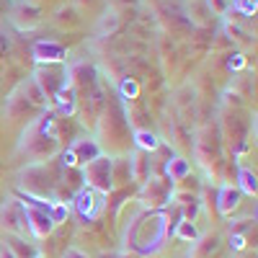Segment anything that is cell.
Returning a JSON list of instances; mask_svg holds the SVG:
<instances>
[{"label":"cell","mask_w":258,"mask_h":258,"mask_svg":"<svg viewBox=\"0 0 258 258\" xmlns=\"http://www.w3.org/2000/svg\"><path fill=\"white\" fill-rule=\"evenodd\" d=\"M170 235V227H168V217L163 212H145L132 222L126 232V243L132 245L137 253L147 255V253H158L165 240Z\"/></svg>","instance_id":"obj_1"},{"label":"cell","mask_w":258,"mask_h":258,"mask_svg":"<svg viewBox=\"0 0 258 258\" xmlns=\"http://www.w3.org/2000/svg\"><path fill=\"white\" fill-rule=\"evenodd\" d=\"M111 168H114V160L106 158V155H98L96 160L85 163L83 170H80V176L85 181V188H91L93 194L106 197V194L114 188V173H111Z\"/></svg>","instance_id":"obj_2"},{"label":"cell","mask_w":258,"mask_h":258,"mask_svg":"<svg viewBox=\"0 0 258 258\" xmlns=\"http://www.w3.org/2000/svg\"><path fill=\"white\" fill-rule=\"evenodd\" d=\"M21 188H24V194L47 199L54 188V176L49 173L47 165H31L29 170L21 173Z\"/></svg>","instance_id":"obj_3"},{"label":"cell","mask_w":258,"mask_h":258,"mask_svg":"<svg viewBox=\"0 0 258 258\" xmlns=\"http://www.w3.org/2000/svg\"><path fill=\"white\" fill-rule=\"evenodd\" d=\"M140 202L150 212L163 209L170 202V181H165V178H147L142 183V191H140Z\"/></svg>","instance_id":"obj_4"},{"label":"cell","mask_w":258,"mask_h":258,"mask_svg":"<svg viewBox=\"0 0 258 258\" xmlns=\"http://www.w3.org/2000/svg\"><path fill=\"white\" fill-rule=\"evenodd\" d=\"M0 232L3 235H26V214L16 199H6L0 204Z\"/></svg>","instance_id":"obj_5"},{"label":"cell","mask_w":258,"mask_h":258,"mask_svg":"<svg viewBox=\"0 0 258 258\" xmlns=\"http://www.w3.org/2000/svg\"><path fill=\"white\" fill-rule=\"evenodd\" d=\"M34 83L41 88L44 98L52 101V98L59 93V88H64V85H68V70H64V73H54L52 68H41V70L34 73Z\"/></svg>","instance_id":"obj_6"},{"label":"cell","mask_w":258,"mask_h":258,"mask_svg":"<svg viewBox=\"0 0 258 258\" xmlns=\"http://www.w3.org/2000/svg\"><path fill=\"white\" fill-rule=\"evenodd\" d=\"M18 204H21V202H18ZM21 207H24V204H21ZM24 214H26V230L34 235L36 240H44V238H49V235H52L54 225H52V220H49L47 212L34 209V207H24Z\"/></svg>","instance_id":"obj_7"},{"label":"cell","mask_w":258,"mask_h":258,"mask_svg":"<svg viewBox=\"0 0 258 258\" xmlns=\"http://www.w3.org/2000/svg\"><path fill=\"white\" fill-rule=\"evenodd\" d=\"M31 54H34V59L36 62H41V64H59V62H64V47L59 44V41H52V39H44V41H36V44L31 47Z\"/></svg>","instance_id":"obj_8"},{"label":"cell","mask_w":258,"mask_h":258,"mask_svg":"<svg viewBox=\"0 0 258 258\" xmlns=\"http://www.w3.org/2000/svg\"><path fill=\"white\" fill-rule=\"evenodd\" d=\"M240 199H243V194L235 188L232 183H225L217 191V212L222 214V217H227V214H232L235 209L240 207Z\"/></svg>","instance_id":"obj_9"},{"label":"cell","mask_w":258,"mask_h":258,"mask_svg":"<svg viewBox=\"0 0 258 258\" xmlns=\"http://www.w3.org/2000/svg\"><path fill=\"white\" fill-rule=\"evenodd\" d=\"M75 209H78L80 217L91 220V217H96L98 209H101V199L96 197L91 188H80V191L75 194Z\"/></svg>","instance_id":"obj_10"},{"label":"cell","mask_w":258,"mask_h":258,"mask_svg":"<svg viewBox=\"0 0 258 258\" xmlns=\"http://www.w3.org/2000/svg\"><path fill=\"white\" fill-rule=\"evenodd\" d=\"M70 150H73V155H75V160H78V165L83 163H91V160H96L98 155H101V145L96 142V140H91V137H83V140H75L73 145H70Z\"/></svg>","instance_id":"obj_11"},{"label":"cell","mask_w":258,"mask_h":258,"mask_svg":"<svg viewBox=\"0 0 258 258\" xmlns=\"http://www.w3.org/2000/svg\"><path fill=\"white\" fill-rule=\"evenodd\" d=\"M129 160V178L145 183L150 178V153H142V150H135L132 155L126 158Z\"/></svg>","instance_id":"obj_12"},{"label":"cell","mask_w":258,"mask_h":258,"mask_svg":"<svg viewBox=\"0 0 258 258\" xmlns=\"http://www.w3.org/2000/svg\"><path fill=\"white\" fill-rule=\"evenodd\" d=\"M3 245L16 255V258H36L39 250L34 243H26V238H21V235H3Z\"/></svg>","instance_id":"obj_13"},{"label":"cell","mask_w":258,"mask_h":258,"mask_svg":"<svg viewBox=\"0 0 258 258\" xmlns=\"http://www.w3.org/2000/svg\"><path fill=\"white\" fill-rule=\"evenodd\" d=\"M165 170H168V178H170V181L181 183L183 178L191 176V163H188L186 158H173V160L165 163Z\"/></svg>","instance_id":"obj_14"},{"label":"cell","mask_w":258,"mask_h":258,"mask_svg":"<svg viewBox=\"0 0 258 258\" xmlns=\"http://www.w3.org/2000/svg\"><path fill=\"white\" fill-rule=\"evenodd\" d=\"M57 103V109L59 114H73L75 111V106H78V98H75V88H70V85H64V88H59V93L52 98Z\"/></svg>","instance_id":"obj_15"},{"label":"cell","mask_w":258,"mask_h":258,"mask_svg":"<svg viewBox=\"0 0 258 258\" xmlns=\"http://www.w3.org/2000/svg\"><path fill=\"white\" fill-rule=\"evenodd\" d=\"M135 145L142 153H155V150H160V140L150 129H135Z\"/></svg>","instance_id":"obj_16"},{"label":"cell","mask_w":258,"mask_h":258,"mask_svg":"<svg viewBox=\"0 0 258 258\" xmlns=\"http://www.w3.org/2000/svg\"><path fill=\"white\" fill-rule=\"evenodd\" d=\"M238 188L240 194H245V197H255V191H258V183H255V173L248 168H238Z\"/></svg>","instance_id":"obj_17"},{"label":"cell","mask_w":258,"mask_h":258,"mask_svg":"<svg viewBox=\"0 0 258 258\" xmlns=\"http://www.w3.org/2000/svg\"><path fill=\"white\" fill-rule=\"evenodd\" d=\"M170 235H176L178 240H186V243H194V240L199 238L197 225H194L191 220H181V222H176V230L170 232Z\"/></svg>","instance_id":"obj_18"},{"label":"cell","mask_w":258,"mask_h":258,"mask_svg":"<svg viewBox=\"0 0 258 258\" xmlns=\"http://www.w3.org/2000/svg\"><path fill=\"white\" fill-rule=\"evenodd\" d=\"M68 217H70V207H68V202H57V199H52V204H49V220H52V225L57 227V225H62V222H68Z\"/></svg>","instance_id":"obj_19"},{"label":"cell","mask_w":258,"mask_h":258,"mask_svg":"<svg viewBox=\"0 0 258 258\" xmlns=\"http://www.w3.org/2000/svg\"><path fill=\"white\" fill-rule=\"evenodd\" d=\"M217 248H220V235H214V232H212V235H207V238L199 240V245L194 248V253H197L199 258H209Z\"/></svg>","instance_id":"obj_20"},{"label":"cell","mask_w":258,"mask_h":258,"mask_svg":"<svg viewBox=\"0 0 258 258\" xmlns=\"http://www.w3.org/2000/svg\"><path fill=\"white\" fill-rule=\"evenodd\" d=\"M24 93H26V98H29L34 106H44V103H47L44 93H41V88L34 83V78H31V80H26V85H24Z\"/></svg>","instance_id":"obj_21"},{"label":"cell","mask_w":258,"mask_h":258,"mask_svg":"<svg viewBox=\"0 0 258 258\" xmlns=\"http://www.w3.org/2000/svg\"><path fill=\"white\" fill-rule=\"evenodd\" d=\"M137 91H140V88H137V83H135V80H129V78H126V80L121 83V93H124V98H135Z\"/></svg>","instance_id":"obj_22"},{"label":"cell","mask_w":258,"mask_h":258,"mask_svg":"<svg viewBox=\"0 0 258 258\" xmlns=\"http://www.w3.org/2000/svg\"><path fill=\"white\" fill-rule=\"evenodd\" d=\"M230 248H232V250H243V248H245V235L232 232V238H230Z\"/></svg>","instance_id":"obj_23"},{"label":"cell","mask_w":258,"mask_h":258,"mask_svg":"<svg viewBox=\"0 0 258 258\" xmlns=\"http://www.w3.org/2000/svg\"><path fill=\"white\" fill-rule=\"evenodd\" d=\"M62 165H64V168H75V165H78V160H75V155H73L70 147L62 153Z\"/></svg>","instance_id":"obj_24"},{"label":"cell","mask_w":258,"mask_h":258,"mask_svg":"<svg viewBox=\"0 0 258 258\" xmlns=\"http://www.w3.org/2000/svg\"><path fill=\"white\" fill-rule=\"evenodd\" d=\"M243 64H245V59H243V54H235V59H230V68H232V70H240V68H243Z\"/></svg>","instance_id":"obj_25"},{"label":"cell","mask_w":258,"mask_h":258,"mask_svg":"<svg viewBox=\"0 0 258 258\" xmlns=\"http://www.w3.org/2000/svg\"><path fill=\"white\" fill-rule=\"evenodd\" d=\"M64 258H88L83 250H78V248H70L68 253H64Z\"/></svg>","instance_id":"obj_26"},{"label":"cell","mask_w":258,"mask_h":258,"mask_svg":"<svg viewBox=\"0 0 258 258\" xmlns=\"http://www.w3.org/2000/svg\"><path fill=\"white\" fill-rule=\"evenodd\" d=\"M0 258H16V255H13V253L6 248V245H0Z\"/></svg>","instance_id":"obj_27"},{"label":"cell","mask_w":258,"mask_h":258,"mask_svg":"<svg viewBox=\"0 0 258 258\" xmlns=\"http://www.w3.org/2000/svg\"><path fill=\"white\" fill-rule=\"evenodd\" d=\"M3 47H6V41H3V39H0V52H3Z\"/></svg>","instance_id":"obj_28"},{"label":"cell","mask_w":258,"mask_h":258,"mask_svg":"<svg viewBox=\"0 0 258 258\" xmlns=\"http://www.w3.org/2000/svg\"><path fill=\"white\" fill-rule=\"evenodd\" d=\"M124 258H140V255H124Z\"/></svg>","instance_id":"obj_29"},{"label":"cell","mask_w":258,"mask_h":258,"mask_svg":"<svg viewBox=\"0 0 258 258\" xmlns=\"http://www.w3.org/2000/svg\"><path fill=\"white\" fill-rule=\"evenodd\" d=\"M36 258H44V255H41V253H39V255H36Z\"/></svg>","instance_id":"obj_30"}]
</instances>
